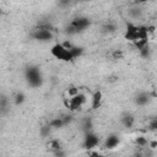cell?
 Returning <instances> with one entry per match:
<instances>
[{
	"instance_id": "cell-30",
	"label": "cell",
	"mask_w": 157,
	"mask_h": 157,
	"mask_svg": "<svg viewBox=\"0 0 157 157\" xmlns=\"http://www.w3.org/2000/svg\"><path fill=\"white\" fill-rule=\"evenodd\" d=\"M148 147H150L151 150H155V148H157V141H156V140H152V141H150V142H148Z\"/></svg>"
},
{
	"instance_id": "cell-6",
	"label": "cell",
	"mask_w": 157,
	"mask_h": 157,
	"mask_svg": "<svg viewBox=\"0 0 157 157\" xmlns=\"http://www.w3.org/2000/svg\"><path fill=\"white\" fill-rule=\"evenodd\" d=\"M124 37L126 40H130L132 43L139 40V26L134 25L132 22H126V29Z\"/></svg>"
},
{
	"instance_id": "cell-31",
	"label": "cell",
	"mask_w": 157,
	"mask_h": 157,
	"mask_svg": "<svg viewBox=\"0 0 157 157\" xmlns=\"http://www.w3.org/2000/svg\"><path fill=\"white\" fill-rule=\"evenodd\" d=\"M90 157H105V156L102 155V153H99V152H97V151H92L90 153Z\"/></svg>"
},
{
	"instance_id": "cell-21",
	"label": "cell",
	"mask_w": 157,
	"mask_h": 157,
	"mask_svg": "<svg viewBox=\"0 0 157 157\" xmlns=\"http://www.w3.org/2000/svg\"><path fill=\"white\" fill-rule=\"evenodd\" d=\"M110 56H112V59H114V60H120V59L124 58V52H123L121 49H114V50L110 53Z\"/></svg>"
},
{
	"instance_id": "cell-23",
	"label": "cell",
	"mask_w": 157,
	"mask_h": 157,
	"mask_svg": "<svg viewBox=\"0 0 157 157\" xmlns=\"http://www.w3.org/2000/svg\"><path fill=\"white\" fill-rule=\"evenodd\" d=\"M147 44H148V39H139V40H136V42L134 43V45L139 49V52H140L142 48H145Z\"/></svg>"
},
{
	"instance_id": "cell-16",
	"label": "cell",
	"mask_w": 157,
	"mask_h": 157,
	"mask_svg": "<svg viewBox=\"0 0 157 157\" xmlns=\"http://www.w3.org/2000/svg\"><path fill=\"white\" fill-rule=\"evenodd\" d=\"M7 109H9V101L5 96H1V98H0V112H1V114L4 115L7 112Z\"/></svg>"
},
{
	"instance_id": "cell-27",
	"label": "cell",
	"mask_w": 157,
	"mask_h": 157,
	"mask_svg": "<svg viewBox=\"0 0 157 157\" xmlns=\"http://www.w3.org/2000/svg\"><path fill=\"white\" fill-rule=\"evenodd\" d=\"M67 93H69V96H70V98H71V97H75L76 94H78L80 92H78V88H77L76 86H70V87L67 88Z\"/></svg>"
},
{
	"instance_id": "cell-26",
	"label": "cell",
	"mask_w": 157,
	"mask_h": 157,
	"mask_svg": "<svg viewBox=\"0 0 157 157\" xmlns=\"http://www.w3.org/2000/svg\"><path fill=\"white\" fill-rule=\"evenodd\" d=\"M150 54H151V49H150V45H148V44H147L145 48H142V49L140 50V55H141L142 58H148Z\"/></svg>"
},
{
	"instance_id": "cell-17",
	"label": "cell",
	"mask_w": 157,
	"mask_h": 157,
	"mask_svg": "<svg viewBox=\"0 0 157 157\" xmlns=\"http://www.w3.org/2000/svg\"><path fill=\"white\" fill-rule=\"evenodd\" d=\"M82 129H83L85 134L92 131V119L91 118H85L82 120Z\"/></svg>"
},
{
	"instance_id": "cell-1",
	"label": "cell",
	"mask_w": 157,
	"mask_h": 157,
	"mask_svg": "<svg viewBox=\"0 0 157 157\" xmlns=\"http://www.w3.org/2000/svg\"><path fill=\"white\" fill-rule=\"evenodd\" d=\"M25 77H26L27 83L33 88H37V87L42 86V83H43L42 71H40L39 66H37V65L27 66L25 69Z\"/></svg>"
},
{
	"instance_id": "cell-7",
	"label": "cell",
	"mask_w": 157,
	"mask_h": 157,
	"mask_svg": "<svg viewBox=\"0 0 157 157\" xmlns=\"http://www.w3.org/2000/svg\"><path fill=\"white\" fill-rule=\"evenodd\" d=\"M99 144V137L93 132V131H90L87 134H85V139H83V148L86 150H92L97 145Z\"/></svg>"
},
{
	"instance_id": "cell-19",
	"label": "cell",
	"mask_w": 157,
	"mask_h": 157,
	"mask_svg": "<svg viewBox=\"0 0 157 157\" xmlns=\"http://www.w3.org/2000/svg\"><path fill=\"white\" fill-rule=\"evenodd\" d=\"M50 131H52V126H50L49 124H47V125H43V126L39 129V135H40L42 137H47V136L50 135Z\"/></svg>"
},
{
	"instance_id": "cell-3",
	"label": "cell",
	"mask_w": 157,
	"mask_h": 157,
	"mask_svg": "<svg viewBox=\"0 0 157 157\" xmlns=\"http://www.w3.org/2000/svg\"><path fill=\"white\" fill-rule=\"evenodd\" d=\"M50 54H52L54 58H56L58 60H61V61H66V63H67V61H72V60H74V58H72L70 50L65 49L61 43H55V44L50 48Z\"/></svg>"
},
{
	"instance_id": "cell-11",
	"label": "cell",
	"mask_w": 157,
	"mask_h": 157,
	"mask_svg": "<svg viewBox=\"0 0 157 157\" xmlns=\"http://www.w3.org/2000/svg\"><path fill=\"white\" fill-rule=\"evenodd\" d=\"M120 121H121V124H123L125 128L130 129V128H132L134 124H135V118H134L132 114H130V113H125V114L121 115Z\"/></svg>"
},
{
	"instance_id": "cell-29",
	"label": "cell",
	"mask_w": 157,
	"mask_h": 157,
	"mask_svg": "<svg viewBox=\"0 0 157 157\" xmlns=\"http://www.w3.org/2000/svg\"><path fill=\"white\" fill-rule=\"evenodd\" d=\"M53 156L54 157H66V151H64V148L55 151V152H53Z\"/></svg>"
},
{
	"instance_id": "cell-28",
	"label": "cell",
	"mask_w": 157,
	"mask_h": 157,
	"mask_svg": "<svg viewBox=\"0 0 157 157\" xmlns=\"http://www.w3.org/2000/svg\"><path fill=\"white\" fill-rule=\"evenodd\" d=\"M61 44H63V47H64L65 49H67V50H71V49L75 47V45H74V44H72L70 40H64Z\"/></svg>"
},
{
	"instance_id": "cell-24",
	"label": "cell",
	"mask_w": 157,
	"mask_h": 157,
	"mask_svg": "<svg viewBox=\"0 0 157 157\" xmlns=\"http://www.w3.org/2000/svg\"><path fill=\"white\" fill-rule=\"evenodd\" d=\"M148 129L152 131H157V115H155L153 118L150 119L148 121Z\"/></svg>"
},
{
	"instance_id": "cell-32",
	"label": "cell",
	"mask_w": 157,
	"mask_h": 157,
	"mask_svg": "<svg viewBox=\"0 0 157 157\" xmlns=\"http://www.w3.org/2000/svg\"><path fill=\"white\" fill-rule=\"evenodd\" d=\"M114 81H118V76L112 75V76H109V77H108V82H114Z\"/></svg>"
},
{
	"instance_id": "cell-22",
	"label": "cell",
	"mask_w": 157,
	"mask_h": 157,
	"mask_svg": "<svg viewBox=\"0 0 157 157\" xmlns=\"http://www.w3.org/2000/svg\"><path fill=\"white\" fill-rule=\"evenodd\" d=\"M135 144H136L139 147H145V146L148 145V141H147V139H146L145 136H137V137L135 139Z\"/></svg>"
},
{
	"instance_id": "cell-18",
	"label": "cell",
	"mask_w": 157,
	"mask_h": 157,
	"mask_svg": "<svg viewBox=\"0 0 157 157\" xmlns=\"http://www.w3.org/2000/svg\"><path fill=\"white\" fill-rule=\"evenodd\" d=\"M83 48L82 47H78V45H75L71 50H70V53H71V55H72V58L74 59H76V58H78V56H81L82 54H83Z\"/></svg>"
},
{
	"instance_id": "cell-12",
	"label": "cell",
	"mask_w": 157,
	"mask_h": 157,
	"mask_svg": "<svg viewBox=\"0 0 157 157\" xmlns=\"http://www.w3.org/2000/svg\"><path fill=\"white\" fill-rule=\"evenodd\" d=\"M47 147L48 150L53 153L55 151H59V150H63V145H61V141L59 139H50L48 142H47Z\"/></svg>"
},
{
	"instance_id": "cell-2",
	"label": "cell",
	"mask_w": 157,
	"mask_h": 157,
	"mask_svg": "<svg viewBox=\"0 0 157 157\" xmlns=\"http://www.w3.org/2000/svg\"><path fill=\"white\" fill-rule=\"evenodd\" d=\"M90 25H91L90 18H87V17H85V16H78V17L74 18V20L67 25V27L65 28V33H66V34H77V33H81V32H83Z\"/></svg>"
},
{
	"instance_id": "cell-5",
	"label": "cell",
	"mask_w": 157,
	"mask_h": 157,
	"mask_svg": "<svg viewBox=\"0 0 157 157\" xmlns=\"http://www.w3.org/2000/svg\"><path fill=\"white\" fill-rule=\"evenodd\" d=\"M31 37L38 42H50L54 39V32L47 29H39L33 27L31 31Z\"/></svg>"
},
{
	"instance_id": "cell-15",
	"label": "cell",
	"mask_w": 157,
	"mask_h": 157,
	"mask_svg": "<svg viewBox=\"0 0 157 157\" xmlns=\"http://www.w3.org/2000/svg\"><path fill=\"white\" fill-rule=\"evenodd\" d=\"M25 101H26V96H25L23 92H16L13 94V103H15V105H21Z\"/></svg>"
},
{
	"instance_id": "cell-4",
	"label": "cell",
	"mask_w": 157,
	"mask_h": 157,
	"mask_svg": "<svg viewBox=\"0 0 157 157\" xmlns=\"http://www.w3.org/2000/svg\"><path fill=\"white\" fill-rule=\"evenodd\" d=\"M86 101H87V99H86V94L78 93V94H76L75 97H71L69 101L65 99V105H66L71 112H76V110H80V109L85 105Z\"/></svg>"
},
{
	"instance_id": "cell-33",
	"label": "cell",
	"mask_w": 157,
	"mask_h": 157,
	"mask_svg": "<svg viewBox=\"0 0 157 157\" xmlns=\"http://www.w3.org/2000/svg\"><path fill=\"white\" fill-rule=\"evenodd\" d=\"M134 157H144V155H142V153H140V152H137V153H135V155H134Z\"/></svg>"
},
{
	"instance_id": "cell-34",
	"label": "cell",
	"mask_w": 157,
	"mask_h": 157,
	"mask_svg": "<svg viewBox=\"0 0 157 157\" xmlns=\"http://www.w3.org/2000/svg\"><path fill=\"white\" fill-rule=\"evenodd\" d=\"M156 97H157V94H156Z\"/></svg>"
},
{
	"instance_id": "cell-8",
	"label": "cell",
	"mask_w": 157,
	"mask_h": 157,
	"mask_svg": "<svg viewBox=\"0 0 157 157\" xmlns=\"http://www.w3.org/2000/svg\"><path fill=\"white\" fill-rule=\"evenodd\" d=\"M119 142H120L119 136H118L117 134H110V135L107 136V139H105L103 146H104V148H107V150H113V148H115V147L119 145Z\"/></svg>"
},
{
	"instance_id": "cell-10",
	"label": "cell",
	"mask_w": 157,
	"mask_h": 157,
	"mask_svg": "<svg viewBox=\"0 0 157 157\" xmlns=\"http://www.w3.org/2000/svg\"><path fill=\"white\" fill-rule=\"evenodd\" d=\"M102 98H103V94H102V91L99 90H96L92 94V103H91V108L92 109H98L102 104Z\"/></svg>"
},
{
	"instance_id": "cell-9",
	"label": "cell",
	"mask_w": 157,
	"mask_h": 157,
	"mask_svg": "<svg viewBox=\"0 0 157 157\" xmlns=\"http://www.w3.org/2000/svg\"><path fill=\"white\" fill-rule=\"evenodd\" d=\"M134 101H135V104H137V105H140V107H144V105H146V104L150 103V101H151V94L147 93V92H140V93L136 94V97H135Z\"/></svg>"
},
{
	"instance_id": "cell-25",
	"label": "cell",
	"mask_w": 157,
	"mask_h": 157,
	"mask_svg": "<svg viewBox=\"0 0 157 157\" xmlns=\"http://www.w3.org/2000/svg\"><path fill=\"white\" fill-rule=\"evenodd\" d=\"M60 118H61L64 125H67V124H70V123L74 120V117H72L71 114H61Z\"/></svg>"
},
{
	"instance_id": "cell-20",
	"label": "cell",
	"mask_w": 157,
	"mask_h": 157,
	"mask_svg": "<svg viewBox=\"0 0 157 157\" xmlns=\"http://www.w3.org/2000/svg\"><path fill=\"white\" fill-rule=\"evenodd\" d=\"M129 15L132 17V18H139V17H141V15H142V10L140 9V7H132V9H130L129 10Z\"/></svg>"
},
{
	"instance_id": "cell-14",
	"label": "cell",
	"mask_w": 157,
	"mask_h": 157,
	"mask_svg": "<svg viewBox=\"0 0 157 157\" xmlns=\"http://www.w3.org/2000/svg\"><path fill=\"white\" fill-rule=\"evenodd\" d=\"M48 124H49V125L52 126V129H61L63 126H65L60 117H58V118H53V119H50Z\"/></svg>"
},
{
	"instance_id": "cell-13",
	"label": "cell",
	"mask_w": 157,
	"mask_h": 157,
	"mask_svg": "<svg viewBox=\"0 0 157 157\" xmlns=\"http://www.w3.org/2000/svg\"><path fill=\"white\" fill-rule=\"evenodd\" d=\"M117 31V25L114 22H105L103 26H102V32L103 33H114Z\"/></svg>"
}]
</instances>
